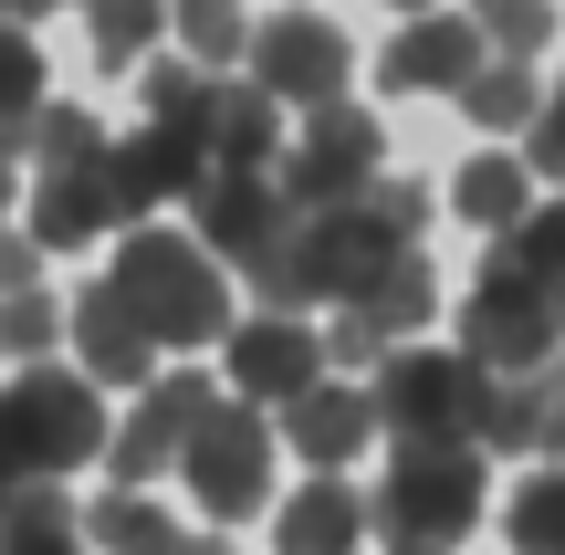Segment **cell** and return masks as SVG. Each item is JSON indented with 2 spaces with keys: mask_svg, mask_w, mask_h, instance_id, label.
Returning a JSON list of instances; mask_svg holds the SVG:
<instances>
[{
  "mask_svg": "<svg viewBox=\"0 0 565 555\" xmlns=\"http://www.w3.org/2000/svg\"><path fill=\"white\" fill-rule=\"evenodd\" d=\"M419 231H429V189H408V179H377L366 200H335V210H294V231L252 273V293H263V314L356 305L398 252H419Z\"/></svg>",
  "mask_w": 565,
  "mask_h": 555,
  "instance_id": "1",
  "label": "cell"
},
{
  "mask_svg": "<svg viewBox=\"0 0 565 555\" xmlns=\"http://www.w3.org/2000/svg\"><path fill=\"white\" fill-rule=\"evenodd\" d=\"M105 293L137 314V335H147L158 356H168V346H221V335H231V273L210 263L189 231H126Z\"/></svg>",
  "mask_w": 565,
  "mask_h": 555,
  "instance_id": "2",
  "label": "cell"
},
{
  "mask_svg": "<svg viewBox=\"0 0 565 555\" xmlns=\"http://www.w3.org/2000/svg\"><path fill=\"white\" fill-rule=\"evenodd\" d=\"M105 451V398L74 367H21L0 388V493L21 482H63L74 461Z\"/></svg>",
  "mask_w": 565,
  "mask_h": 555,
  "instance_id": "3",
  "label": "cell"
},
{
  "mask_svg": "<svg viewBox=\"0 0 565 555\" xmlns=\"http://www.w3.org/2000/svg\"><path fill=\"white\" fill-rule=\"evenodd\" d=\"M377 535H419V545H461L482 524V451L471 440H398L377 482Z\"/></svg>",
  "mask_w": 565,
  "mask_h": 555,
  "instance_id": "4",
  "label": "cell"
},
{
  "mask_svg": "<svg viewBox=\"0 0 565 555\" xmlns=\"http://www.w3.org/2000/svg\"><path fill=\"white\" fill-rule=\"evenodd\" d=\"M273 451H282V440H273V419L252 409V398H210V419L189 430V451H179L200 514H210V524L263 514V503H273Z\"/></svg>",
  "mask_w": 565,
  "mask_h": 555,
  "instance_id": "5",
  "label": "cell"
},
{
  "mask_svg": "<svg viewBox=\"0 0 565 555\" xmlns=\"http://www.w3.org/2000/svg\"><path fill=\"white\" fill-rule=\"evenodd\" d=\"M366 409H377L387 440H471V419H482V367H471L461 346H408V356H377V388H366Z\"/></svg>",
  "mask_w": 565,
  "mask_h": 555,
  "instance_id": "6",
  "label": "cell"
},
{
  "mask_svg": "<svg viewBox=\"0 0 565 555\" xmlns=\"http://www.w3.org/2000/svg\"><path fill=\"white\" fill-rule=\"evenodd\" d=\"M377 158H387L377 116H356V105H315L303 137L273 158V189L294 210H335V200H366V189H377Z\"/></svg>",
  "mask_w": 565,
  "mask_h": 555,
  "instance_id": "7",
  "label": "cell"
},
{
  "mask_svg": "<svg viewBox=\"0 0 565 555\" xmlns=\"http://www.w3.org/2000/svg\"><path fill=\"white\" fill-rule=\"evenodd\" d=\"M461 356L482 377H545L565 356V325H555V293L534 284H471L461 305Z\"/></svg>",
  "mask_w": 565,
  "mask_h": 555,
  "instance_id": "8",
  "label": "cell"
},
{
  "mask_svg": "<svg viewBox=\"0 0 565 555\" xmlns=\"http://www.w3.org/2000/svg\"><path fill=\"white\" fill-rule=\"evenodd\" d=\"M345 74H356V53H345L335 21L315 11H282V21H252V84H263L273 105H345Z\"/></svg>",
  "mask_w": 565,
  "mask_h": 555,
  "instance_id": "9",
  "label": "cell"
},
{
  "mask_svg": "<svg viewBox=\"0 0 565 555\" xmlns=\"http://www.w3.org/2000/svg\"><path fill=\"white\" fill-rule=\"evenodd\" d=\"M200 419H210V377H147L137 419L105 430V472H116V493H147L158 472H179V451H189Z\"/></svg>",
  "mask_w": 565,
  "mask_h": 555,
  "instance_id": "10",
  "label": "cell"
},
{
  "mask_svg": "<svg viewBox=\"0 0 565 555\" xmlns=\"http://www.w3.org/2000/svg\"><path fill=\"white\" fill-rule=\"evenodd\" d=\"M231 388L252 409H294L303 388H324V335L303 314H231Z\"/></svg>",
  "mask_w": 565,
  "mask_h": 555,
  "instance_id": "11",
  "label": "cell"
},
{
  "mask_svg": "<svg viewBox=\"0 0 565 555\" xmlns=\"http://www.w3.org/2000/svg\"><path fill=\"white\" fill-rule=\"evenodd\" d=\"M189 200H200V252H210V263H231V273H263L273 252H282V231H294V200L273 189V168H263V179L210 168Z\"/></svg>",
  "mask_w": 565,
  "mask_h": 555,
  "instance_id": "12",
  "label": "cell"
},
{
  "mask_svg": "<svg viewBox=\"0 0 565 555\" xmlns=\"http://www.w3.org/2000/svg\"><path fill=\"white\" fill-rule=\"evenodd\" d=\"M429 314H440V273L419 263V252H398V263L377 273V284L356 293V305H335V335H324V367H366V356H387L398 335H419Z\"/></svg>",
  "mask_w": 565,
  "mask_h": 555,
  "instance_id": "13",
  "label": "cell"
},
{
  "mask_svg": "<svg viewBox=\"0 0 565 555\" xmlns=\"http://www.w3.org/2000/svg\"><path fill=\"white\" fill-rule=\"evenodd\" d=\"M210 179V147L200 137H168V126H137V137L105 147V221L116 231H147L158 200H189Z\"/></svg>",
  "mask_w": 565,
  "mask_h": 555,
  "instance_id": "14",
  "label": "cell"
},
{
  "mask_svg": "<svg viewBox=\"0 0 565 555\" xmlns=\"http://www.w3.org/2000/svg\"><path fill=\"white\" fill-rule=\"evenodd\" d=\"M482 63H492L482 21H408V32L377 53V84L387 95H461Z\"/></svg>",
  "mask_w": 565,
  "mask_h": 555,
  "instance_id": "15",
  "label": "cell"
},
{
  "mask_svg": "<svg viewBox=\"0 0 565 555\" xmlns=\"http://www.w3.org/2000/svg\"><path fill=\"white\" fill-rule=\"evenodd\" d=\"M63 335H74V377L84 388H147V377H158V346L137 335V314H126L105 284L63 314Z\"/></svg>",
  "mask_w": 565,
  "mask_h": 555,
  "instance_id": "16",
  "label": "cell"
},
{
  "mask_svg": "<svg viewBox=\"0 0 565 555\" xmlns=\"http://www.w3.org/2000/svg\"><path fill=\"white\" fill-rule=\"evenodd\" d=\"M282 451H303L315 472H345V461L377 440V409H366V388H345V377H324V388H303L294 409H282Z\"/></svg>",
  "mask_w": 565,
  "mask_h": 555,
  "instance_id": "17",
  "label": "cell"
},
{
  "mask_svg": "<svg viewBox=\"0 0 565 555\" xmlns=\"http://www.w3.org/2000/svg\"><path fill=\"white\" fill-rule=\"evenodd\" d=\"M366 524H377V514H366L356 482H345V472H315V482L273 514V545H282V555H356Z\"/></svg>",
  "mask_w": 565,
  "mask_h": 555,
  "instance_id": "18",
  "label": "cell"
},
{
  "mask_svg": "<svg viewBox=\"0 0 565 555\" xmlns=\"http://www.w3.org/2000/svg\"><path fill=\"white\" fill-rule=\"evenodd\" d=\"M105 158H84V168H42L32 179V242L42 252H84V242H105Z\"/></svg>",
  "mask_w": 565,
  "mask_h": 555,
  "instance_id": "19",
  "label": "cell"
},
{
  "mask_svg": "<svg viewBox=\"0 0 565 555\" xmlns=\"http://www.w3.org/2000/svg\"><path fill=\"white\" fill-rule=\"evenodd\" d=\"M282 158V116L263 84H221L210 95V168H231V179H263Z\"/></svg>",
  "mask_w": 565,
  "mask_h": 555,
  "instance_id": "20",
  "label": "cell"
},
{
  "mask_svg": "<svg viewBox=\"0 0 565 555\" xmlns=\"http://www.w3.org/2000/svg\"><path fill=\"white\" fill-rule=\"evenodd\" d=\"M482 284H534V293H565V200L524 210L513 231H492V263Z\"/></svg>",
  "mask_w": 565,
  "mask_h": 555,
  "instance_id": "21",
  "label": "cell"
},
{
  "mask_svg": "<svg viewBox=\"0 0 565 555\" xmlns=\"http://www.w3.org/2000/svg\"><path fill=\"white\" fill-rule=\"evenodd\" d=\"M0 555H84V514L63 503V482L0 493Z\"/></svg>",
  "mask_w": 565,
  "mask_h": 555,
  "instance_id": "22",
  "label": "cell"
},
{
  "mask_svg": "<svg viewBox=\"0 0 565 555\" xmlns=\"http://www.w3.org/2000/svg\"><path fill=\"white\" fill-rule=\"evenodd\" d=\"M471 451H545V377H482Z\"/></svg>",
  "mask_w": 565,
  "mask_h": 555,
  "instance_id": "23",
  "label": "cell"
},
{
  "mask_svg": "<svg viewBox=\"0 0 565 555\" xmlns=\"http://www.w3.org/2000/svg\"><path fill=\"white\" fill-rule=\"evenodd\" d=\"M450 105H461L471 126H492V137H524V126L545 116V84H534V63H482Z\"/></svg>",
  "mask_w": 565,
  "mask_h": 555,
  "instance_id": "24",
  "label": "cell"
},
{
  "mask_svg": "<svg viewBox=\"0 0 565 555\" xmlns=\"http://www.w3.org/2000/svg\"><path fill=\"white\" fill-rule=\"evenodd\" d=\"M450 210L482 221V231H513V221L534 210V168H524V158H471L461 179H450Z\"/></svg>",
  "mask_w": 565,
  "mask_h": 555,
  "instance_id": "25",
  "label": "cell"
},
{
  "mask_svg": "<svg viewBox=\"0 0 565 555\" xmlns=\"http://www.w3.org/2000/svg\"><path fill=\"white\" fill-rule=\"evenodd\" d=\"M210 95H221V74H200V63H147V126H168V137L210 147Z\"/></svg>",
  "mask_w": 565,
  "mask_h": 555,
  "instance_id": "26",
  "label": "cell"
},
{
  "mask_svg": "<svg viewBox=\"0 0 565 555\" xmlns=\"http://www.w3.org/2000/svg\"><path fill=\"white\" fill-rule=\"evenodd\" d=\"M158 21H168V0H84V32H95V63H105V74L147 63Z\"/></svg>",
  "mask_w": 565,
  "mask_h": 555,
  "instance_id": "27",
  "label": "cell"
},
{
  "mask_svg": "<svg viewBox=\"0 0 565 555\" xmlns=\"http://www.w3.org/2000/svg\"><path fill=\"white\" fill-rule=\"evenodd\" d=\"M471 21H482L492 63H534L555 42V0H471Z\"/></svg>",
  "mask_w": 565,
  "mask_h": 555,
  "instance_id": "28",
  "label": "cell"
},
{
  "mask_svg": "<svg viewBox=\"0 0 565 555\" xmlns=\"http://www.w3.org/2000/svg\"><path fill=\"white\" fill-rule=\"evenodd\" d=\"M503 535H513V555H565V461L513 493V524H503Z\"/></svg>",
  "mask_w": 565,
  "mask_h": 555,
  "instance_id": "29",
  "label": "cell"
},
{
  "mask_svg": "<svg viewBox=\"0 0 565 555\" xmlns=\"http://www.w3.org/2000/svg\"><path fill=\"white\" fill-rule=\"evenodd\" d=\"M32 158L42 168H84V158H105V126L84 116V105H53V95H42L32 105Z\"/></svg>",
  "mask_w": 565,
  "mask_h": 555,
  "instance_id": "30",
  "label": "cell"
},
{
  "mask_svg": "<svg viewBox=\"0 0 565 555\" xmlns=\"http://www.w3.org/2000/svg\"><path fill=\"white\" fill-rule=\"evenodd\" d=\"M158 535H168V514L147 493H105L95 514H84V545H105V555H147Z\"/></svg>",
  "mask_w": 565,
  "mask_h": 555,
  "instance_id": "31",
  "label": "cell"
},
{
  "mask_svg": "<svg viewBox=\"0 0 565 555\" xmlns=\"http://www.w3.org/2000/svg\"><path fill=\"white\" fill-rule=\"evenodd\" d=\"M53 335H63V305L53 293H0V356H53Z\"/></svg>",
  "mask_w": 565,
  "mask_h": 555,
  "instance_id": "32",
  "label": "cell"
},
{
  "mask_svg": "<svg viewBox=\"0 0 565 555\" xmlns=\"http://www.w3.org/2000/svg\"><path fill=\"white\" fill-rule=\"evenodd\" d=\"M32 105H42V53L21 21H0V116H32Z\"/></svg>",
  "mask_w": 565,
  "mask_h": 555,
  "instance_id": "33",
  "label": "cell"
},
{
  "mask_svg": "<svg viewBox=\"0 0 565 555\" xmlns=\"http://www.w3.org/2000/svg\"><path fill=\"white\" fill-rule=\"evenodd\" d=\"M524 168H534V179H565V84L545 95V116L524 126Z\"/></svg>",
  "mask_w": 565,
  "mask_h": 555,
  "instance_id": "34",
  "label": "cell"
},
{
  "mask_svg": "<svg viewBox=\"0 0 565 555\" xmlns=\"http://www.w3.org/2000/svg\"><path fill=\"white\" fill-rule=\"evenodd\" d=\"M32 273H42V242L32 231H0V293H32Z\"/></svg>",
  "mask_w": 565,
  "mask_h": 555,
  "instance_id": "35",
  "label": "cell"
},
{
  "mask_svg": "<svg viewBox=\"0 0 565 555\" xmlns=\"http://www.w3.org/2000/svg\"><path fill=\"white\" fill-rule=\"evenodd\" d=\"M545 461H565V356L545 367Z\"/></svg>",
  "mask_w": 565,
  "mask_h": 555,
  "instance_id": "36",
  "label": "cell"
},
{
  "mask_svg": "<svg viewBox=\"0 0 565 555\" xmlns=\"http://www.w3.org/2000/svg\"><path fill=\"white\" fill-rule=\"evenodd\" d=\"M147 555H231V545H221V524H200V535H189V524H168Z\"/></svg>",
  "mask_w": 565,
  "mask_h": 555,
  "instance_id": "37",
  "label": "cell"
},
{
  "mask_svg": "<svg viewBox=\"0 0 565 555\" xmlns=\"http://www.w3.org/2000/svg\"><path fill=\"white\" fill-rule=\"evenodd\" d=\"M221 11H242V0H168V21H221Z\"/></svg>",
  "mask_w": 565,
  "mask_h": 555,
  "instance_id": "38",
  "label": "cell"
},
{
  "mask_svg": "<svg viewBox=\"0 0 565 555\" xmlns=\"http://www.w3.org/2000/svg\"><path fill=\"white\" fill-rule=\"evenodd\" d=\"M42 11H63V0H0V21H42Z\"/></svg>",
  "mask_w": 565,
  "mask_h": 555,
  "instance_id": "39",
  "label": "cell"
},
{
  "mask_svg": "<svg viewBox=\"0 0 565 555\" xmlns=\"http://www.w3.org/2000/svg\"><path fill=\"white\" fill-rule=\"evenodd\" d=\"M387 555H450V545H419V535H387Z\"/></svg>",
  "mask_w": 565,
  "mask_h": 555,
  "instance_id": "40",
  "label": "cell"
},
{
  "mask_svg": "<svg viewBox=\"0 0 565 555\" xmlns=\"http://www.w3.org/2000/svg\"><path fill=\"white\" fill-rule=\"evenodd\" d=\"M0 231H11V168H0Z\"/></svg>",
  "mask_w": 565,
  "mask_h": 555,
  "instance_id": "41",
  "label": "cell"
},
{
  "mask_svg": "<svg viewBox=\"0 0 565 555\" xmlns=\"http://www.w3.org/2000/svg\"><path fill=\"white\" fill-rule=\"evenodd\" d=\"M398 11H429V0H398Z\"/></svg>",
  "mask_w": 565,
  "mask_h": 555,
  "instance_id": "42",
  "label": "cell"
},
{
  "mask_svg": "<svg viewBox=\"0 0 565 555\" xmlns=\"http://www.w3.org/2000/svg\"><path fill=\"white\" fill-rule=\"evenodd\" d=\"M555 325H565V293H555Z\"/></svg>",
  "mask_w": 565,
  "mask_h": 555,
  "instance_id": "43",
  "label": "cell"
}]
</instances>
